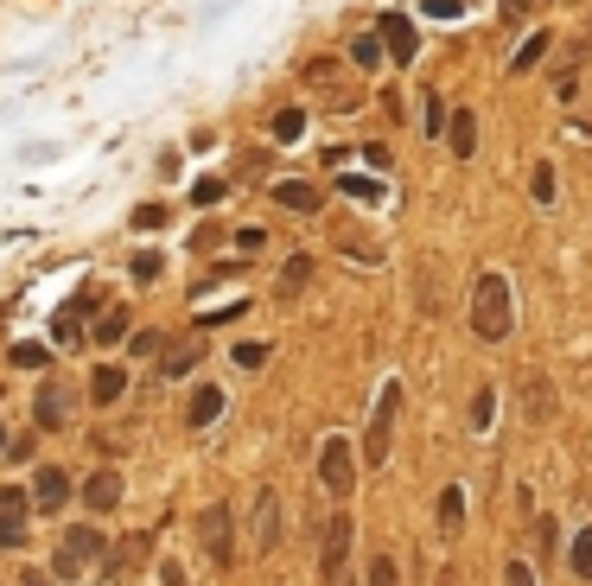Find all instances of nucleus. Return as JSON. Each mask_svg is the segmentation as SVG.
Returning a JSON list of instances; mask_svg holds the SVG:
<instances>
[{"label": "nucleus", "instance_id": "16", "mask_svg": "<svg viewBox=\"0 0 592 586\" xmlns=\"http://www.w3.org/2000/svg\"><path fill=\"white\" fill-rule=\"evenodd\" d=\"M529 198L542 204V211H554V198H561V179H554V166H548V160H535V166H529Z\"/></svg>", "mask_w": 592, "mask_h": 586}, {"label": "nucleus", "instance_id": "11", "mask_svg": "<svg viewBox=\"0 0 592 586\" xmlns=\"http://www.w3.org/2000/svg\"><path fill=\"white\" fill-rule=\"evenodd\" d=\"M198 536H204V548H211L217 561H230V510H223V504H211V510L198 516Z\"/></svg>", "mask_w": 592, "mask_h": 586}, {"label": "nucleus", "instance_id": "40", "mask_svg": "<svg viewBox=\"0 0 592 586\" xmlns=\"http://www.w3.org/2000/svg\"><path fill=\"white\" fill-rule=\"evenodd\" d=\"M497 13H503V26H516V20H522V13H535V0H503V7H497Z\"/></svg>", "mask_w": 592, "mask_h": 586}, {"label": "nucleus", "instance_id": "26", "mask_svg": "<svg viewBox=\"0 0 592 586\" xmlns=\"http://www.w3.org/2000/svg\"><path fill=\"white\" fill-rule=\"evenodd\" d=\"M96 338L102 344H115V338H128V313H121V306H109V313L96 319Z\"/></svg>", "mask_w": 592, "mask_h": 586}, {"label": "nucleus", "instance_id": "43", "mask_svg": "<svg viewBox=\"0 0 592 586\" xmlns=\"http://www.w3.org/2000/svg\"><path fill=\"white\" fill-rule=\"evenodd\" d=\"M26 586H51V580H39V574H32V580H26Z\"/></svg>", "mask_w": 592, "mask_h": 586}, {"label": "nucleus", "instance_id": "29", "mask_svg": "<svg viewBox=\"0 0 592 586\" xmlns=\"http://www.w3.org/2000/svg\"><path fill=\"white\" fill-rule=\"evenodd\" d=\"M344 198H370V204H376V198H382V185H376V179H363V172H344Z\"/></svg>", "mask_w": 592, "mask_h": 586}, {"label": "nucleus", "instance_id": "36", "mask_svg": "<svg viewBox=\"0 0 592 586\" xmlns=\"http://www.w3.org/2000/svg\"><path fill=\"white\" fill-rule=\"evenodd\" d=\"M166 223V204H141V211H134V230H160Z\"/></svg>", "mask_w": 592, "mask_h": 586}, {"label": "nucleus", "instance_id": "17", "mask_svg": "<svg viewBox=\"0 0 592 586\" xmlns=\"http://www.w3.org/2000/svg\"><path fill=\"white\" fill-rule=\"evenodd\" d=\"M312 255H287V268H281V281H274V293H281V300H293V293H300L306 281H312Z\"/></svg>", "mask_w": 592, "mask_h": 586}, {"label": "nucleus", "instance_id": "24", "mask_svg": "<svg viewBox=\"0 0 592 586\" xmlns=\"http://www.w3.org/2000/svg\"><path fill=\"white\" fill-rule=\"evenodd\" d=\"M306 134V109H281L274 115V141H300Z\"/></svg>", "mask_w": 592, "mask_h": 586}, {"label": "nucleus", "instance_id": "5", "mask_svg": "<svg viewBox=\"0 0 592 586\" xmlns=\"http://www.w3.org/2000/svg\"><path fill=\"white\" fill-rule=\"evenodd\" d=\"M395 408H402V383H382V395H376V415H370V440H363V459H370V465H382V459H389Z\"/></svg>", "mask_w": 592, "mask_h": 586}, {"label": "nucleus", "instance_id": "1", "mask_svg": "<svg viewBox=\"0 0 592 586\" xmlns=\"http://www.w3.org/2000/svg\"><path fill=\"white\" fill-rule=\"evenodd\" d=\"M510 325H516V313H510V281H503L497 268H484L478 281H472V332H478L484 344H503V338H510Z\"/></svg>", "mask_w": 592, "mask_h": 586}, {"label": "nucleus", "instance_id": "32", "mask_svg": "<svg viewBox=\"0 0 592 586\" xmlns=\"http://www.w3.org/2000/svg\"><path fill=\"white\" fill-rule=\"evenodd\" d=\"M306 83H319V90H332V83H338V64H332V58H312V64H306Z\"/></svg>", "mask_w": 592, "mask_h": 586}, {"label": "nucleus", "instance_id": "7", "mask_svg": "<svg viewBox=\"0 0 592 586\" xmlns=\"http://www.w3.org/2000/svg\"><path fill=\"white\" fill-rule=\"evenodd\" d=\"M274 542H281V497L261 485V491H255V548L268 555Z\"/></svg>", "mask_w": 592, "mask_h": 586}, {"label": "nucleus", "instance_id": "8", "mask_svg": "<svg viewBox=\"0 0 592 586\" xmlns=\"http://www.w3.org/2000/svg\"><path fill=\"white\" fill-rule=\"evenodd\" d=\"M26 504H32V491H0V548H20L26 542V523H20Z\"/></svg>", "mask_w": 592, "mask_h": 586}, {"label": "nucleus", "instance_id": "15", "mask_svg": "<svg viewBox=\"0 0 592 586\" xmlns=\"http://www.w3.org/2000/svg\"><path fill=\"white\" fill-rule=\"evenodd\" d=\"M440 536H465V485L440 491Z\"/></svg>", "mask_w": 592, "mask_h": 586}, {"label": "nucleus", "instance_id": "10", "mask_svg": "<svg viewBox=\"0 0 592 586\" xmlns=\"http://www.w3.org/2000/svg\"><path fill=\"white\" fill-rule=\"evenodd\" d=\"M64 497H71V478H64L58 465H39V478H32V504H39V510L51 516V510L64 504Z\"/></svg>", "mask_w": 592, "mask_h": 586}, {"label": "nucleus", "instance_id": "30", "mask_svg": "<svg viewBox=\"0 0 592 586\" xmlns=\"http://www.w3.org/2000/svg\"><path fill=\"white\" fill-rule=\"evenodd\" d=\"M338 249H344V255H357V262H370V268L382 262V249H376V243H357V236H351V230H344V236H338Z\"/></svg>", "mask_w": 592, "mask_h": 586}, {"label": "nucleus", "instance_id": "14", "mask_svg": "<svg viewBox=\"0 0 592 586\" xmlns=\"http://www.w3.org/2000/svg\"><path fill=\"white\" fill-rule=\"evenodd\" d=\"M217 415H223V389H217V383H198V389H191L185 421H191V427H211Z\"/></svg>", "mask_w": 592, "mask_h": 586}, {"label": "nucleus", "instance_id": "25", "mask_svg": "<svg viewBox=\"0 0 592 586\" xmlns=\"http://www.w3.org/2000/svg\"><path fill=\"white\" fill-rule=\"evenodd\" d=\"M64 408H71V395H64V389H45V395H39V421H45V427H58Z\"/></svg>", "mask_w": 592, "mask_h": 586}, {"label": "nucleus", "instance_id": "9", "mask_svg": "<svg viewBox=\"0 0 592 586\" xmlns=\"http://www.w3.org/2000/svg\"><path fill=\"white\" fill-rule=\"evenodd\" d=\"M376 39L389 45V58L395 64H414V26L402 20V13H382V26H376Z\"/></svg>", "mask_w": 592, "mask_h": 586}, {"label": "nucleus", "instance_id": "31", "mask_svg": "<svg viewBox=\"0 0 592 586\" xmlns=\"http://www.w3.org/2000/svg\"><path fill=\"white\" fill-rule=\"evenodd\" d=\"M13 364H20V370H39V364H51V351H45V344H13Z\"/></svg>", "mask_w": 592, "mask_h": 586}, {"label": "nucleus", "instance_id": "19", "mask_svg": "<svg viewBox=\"0 0 592 586\" xmlns=\"http://www.w3.org/2000/svg\"><path fill=\"white\" fill-rule=\"evenodd\" d=\"M567 574L592 580V523H580V529H573V542H567Z\"/></svg>", "mask_w": 592, "mask_h": 586}, {"label": "nucleus", "instance_id": "22", "mask_svg": "<svg viewBox=\"0 0 592 586\" xmlns=\"http://www.w3.org/2000/svg\"><path fill=\"white\" fill-rule=\"evenodd\" d=\"M83 313H90V293H77V300L58 313V338H64V344H71V338L83 332Z\"/></svg>", "mask_w": 592, "mask_h": 586}, {"label": "nucleus", "instance_id": "21", "mask_svg": "<svg viewBox=\"0 0 592 586\" xmlns=\"http://www.w3.org/2000/svg\"><path fill=\"white\" fill-rule=\"evenodd\" d=\"M121 389H128V370H121V364H102V370H96V383H90V395H96L102 408L121 402Z\"/></svg>", "mask_w": 592, "mask_h": 586}, {"label": "nucleus", "instance_id": "2", "mask_svg": "<svg viewBox=\"0 0 592 586\" xmlns=\"http://www.w3.org/2000/svg\"><path fill=\"white\" fill-rule=\"evenodd\" d=\"M96 561H102V529L77 523V529H64V542H58V567H51V574L77 580V574H90Z\"/></svg>", "mask_w": 592, "mask_h": 586}, {"label": "nucleus", "instance_id": "38", "mask_svg": "<svg viewBox=\"0 0 592 586\" xmlns=\"http://www.w3.org/2000/svg\"><path fill=\"white\" fill-rule=\"evenodd\" d=\"M503 586H535V567L529 561H510V567H503Z\"/></svg>", "mask_w": 592, "mask_h": 586}, {"label": "nucleus", "instance_id": "37", "mask_svg": "<svg viewBox=\"0 0 592 586\" xmlns=\"http://www.w3.org/2000/svg\"><path fill=\"white\" fill-rule=\"evenodd\" d=\"M160 351H166L160 332H134V357H160Z\"/></svg>", "mask_w": 592, "mask_h": 586}, {"label": "nucleus", "instance_id": "12", "mask_svg": "<svg viewBox=\"0 0 592 586\" xmlns=\"http://www.w3.org/2000/svg\"><path fill=\"white\" fill-rule=\"evenodd\" d=\"M274 204L293 211V217H312V211H319V192H312L306 179H281V185H274Z\"/></svg>", "mask_w": 592, "mask_h": 586}, {"label": "nucleus", "instance_id": "13", "mask_svg": "<svg viewBox=\"0 0 592 586\" xmlns=\"http://www.w3.org/2000/svg\"><path fill=\"white\" fill-rule=\"evenodd\" d=\"M83 504H90V510H115L121 504V472H90V478H83Z\"/></svg>", "mask_w": 592, "mask_h": 586}, {"label": "nucleus", "instance_id": "20", "mask_svg": "<svg viewBox=\"0 0 592 586\" xmlns=\"http://www.w3.org/2000/svg\"><path fill=\"white\" fill-rule=\"evenodd\" d=\"M548 45H554V39H548V32H529V39H522V51H516V58H510V77H529V71H535V64H542V58H548Z\"/></svg>", "mask_w": 592, "mask_h": 586}, {"label": "nucleus", "instance_id": "28", "mask_svg": "<svg viewBox=\"0 0 592 586\" xmlns=\"http://www.w3.org/2000/svg\"><path fill=\"white\" fill-rule=\"evenodd\" d=\"M230 364H242V370H261V364H268V344H236V351H230Z\"/></svg>", "mask_w": 592, "mask_h": 586}, {"label": "nucleus", "instance_id": "27", "mask_svg": "<svg viewBox=\"0 0 592 586\" xmlns=\"http://www.w3.org/2000/svg\"><path fill=\"white\" fill-rule=\"evenodd\" d=\"M491 421H497V395H491V389H478V402H472V434H484Z\"/></svg>", "mask_w": 592, "mask_h": 586}, {"label": "nucleus", "instance_id": "6", "mask_svg": "<svg viewBox=\"0 0 592 586\" xmlns=\"http://www.w3.org/2000/svg\"><path fill=\"white\" fill-rule=\"evenodd\" d=\"M554 408H561V395H554V383H548L542 370H529V376H522V415H529L535 427H548V421H554Z\"/></svg>", "mask_w": 592, "mask_h": 586}, {"label": "nucleus", "instance_id": "41", "mask_svg": "<svg viewBox=\"0 0 592 586\" xmlns=\"http://www.w3.org/2000/svg\"><path fill=\"white\" fill-rule=\"evenodd\" d=\"M191 198H198V204H217V198H223V179H198V192H191Z\"/></svg>", "mask_w": 592, "mask_h": 586}, {"label": "nucleus", "instance_id": "23", "mask_svg": "<svg viewBox=\"0 0 592 586\" xmlns=\"http://www.w3.org/2000/svg\"><path fill=\"white\" fill-rule=\"evenodd\" d=\"M351 64H357V71H376V64H382V39H376V32L351 39Z\"/></svg>", "mask_w": 592, "mask_h": 586}, {"label": "nucleus", "instance_id": "42", "mask_svg": "<svg viewBox=\"0 0 592 586\" xmlns=\"http://www.w3.org/2000/svg\"><path fill=\"white\" fill-rule=\"evenodd\" d=\"M427 13H433V20H452V13H459V0H427Z\"/></svg>", "mask_w": 592, "mask_h": 586}, {"label": "nucleus", "instance_id": "33", "mask_svg": "<svg viewBox=\"0 0 592 586\" xmlns=\"http://www.w3.org/2000/svg\"><path fill=\"white\" fill-rule=\"evenodd\" d=\"M446 115H452L446 102H440V96H427V109H421V128H427V134H440V128H446Z\"/></svg>", "mask_w": 592, "mask_h": 586}, {"label": "nucleus", "instance_id": "44", "mask_svg": "<svg viewBox=\"0 0 592 586\" xmlns=\"http://www.w3.org/2000/svg\"><path fill=\"white\" fill-rule=\"evenodd\" d=\"M0 446H7V434H0Z\"/></svg>", "mask_w": 592, "mask_h": 586}, {"label": "nucleus", "instance_id": "3", "mask_svg": "<svg viewBox=\"0 0 592 586\" xmlns=\"http://www.w3.org/2000/svg\"><path fill=\"white\" fill-rule=\"evenodd\" d=\"M319 485L332 491V497H351V485H357V453H351V440H344V434L325 440V453H319Z\"/></svg>", "mask_w": 592, "mask_h": 586}, {"label": "nucleus", "instance_id": "4", "mask_svg": "<svg viewBox=\"0 0 592 586\" xmlns=\"http://www.w3.org/2000/svg\"><path fill=\"white\" fill-rule=\"evenodd\" d=\"M351 536H357V523L351 516H325V548H319V574H325V586H338L344 580V561H351Z\"/></svg>", "mask_w": 592, "mask_h": 586}, {"label": "nucleus", "instance_id": "18", "mask_svg": "<svg viewBox=\"0 0 592 586\" xmlns=\"http://www.w3.org/2000/svg\"><path fill=\"white\" fill-rule=\"evenodd\" d=\"M452 153H459V160L478 153V115L472 109H452Z\"/></svg>", "mask_w": 592, "mask_h": 586}, {"label": "nucleus", "instance_id": "34", "mask_svg": "<svg viewBox=\"0 0 592 586\" xmlns=\"http://www.w3.org/2000/svg\"><path fill=\"white\" fill-rule=\"evenodd\" d=\"M191 364H198V351H185V344H179V351H166V376H191Z\"/></svg>", "mask_w": 592, "mask_h": 586}, {"label": "nucleus", "instance_id": "35", "mask_svg": "<svg viewBox=\"0 0 592 586\" xmlns=\"http://www.w3.org/2000/svg\"><path fill=\"white\" fill-rule=\"evenodd\" d=\"M370 586H402V580H395V561H389V555L370 561Z\"/></svg>", "mask_w": 592, "mask_h": 586}, {"label": "nucleus", "instance_id": "39", "mask_svg": "<svg viewBox=\"0 0 592 586\" xmlns=\"http://www.w3.org/2000/svg\"><path fill=\"white\" fill-rule=\"evenodd\" d=\"M153 274H160V255L141 249V255H134V281H153Z\"/></svg>", "mask_w": 592, "mask_h": 586}]
</instances>
